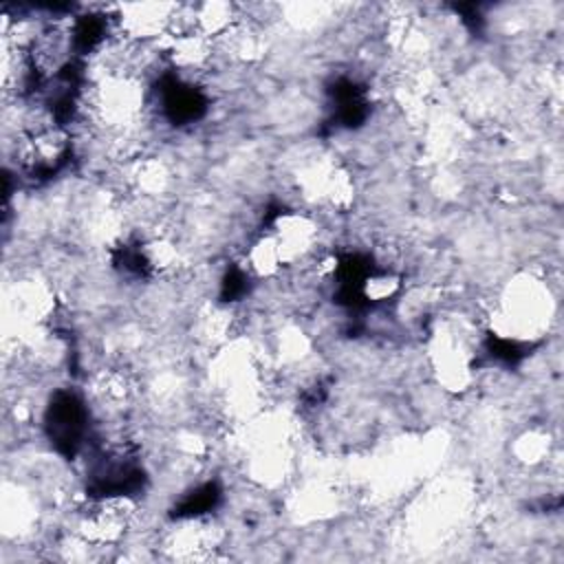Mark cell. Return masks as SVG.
<instances>
[{
    "instance_id": "7a4b0ae2",
    "label": "cell",
    "mask_w": 564,
    "mask_h": 564,
    "mask_svg": "<svg viewBox=\"0 0 564 564\" xmlns=\"http://www.w3.org/2000/svg\"><path fill=\"white\" fill-rule=\"evenodd\" d=\"M516 460L520 465H540L544 458L551 456V441L549 432L540 427H529L522 434L516 436L513 447H511Z\"/></svg>"
},
{
    "instance_id": "6da1fadb",
    "label": "cell",
    "mask_w": 564,
    "mask_h": 564,
    "mask_svg": "<svg viewBox=\"0 0 564 564\" xmlns=\"http://www.w3.org/2000/svg\"><path fill=\"white\" fill-rule=\"evenodd\" d=\"M551 315L549 286L535 278L513 280L500 295L496 326L509 339L540 337Z\"/></svg>"
}]
</instances>
